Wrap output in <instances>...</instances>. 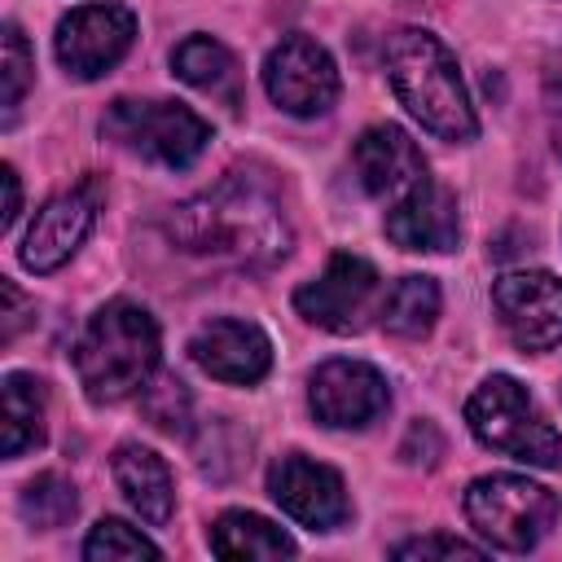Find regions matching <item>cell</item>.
I'll use <instances>...</instances> for the list:
<instances>
[{"label": "cell", "mask_w": 562, "mask_h": 562, "mask_svg": "<svg viewBox=\"0 0 562 562\" xmlns=\"http://www.w3.org/2000/svg\"><path fill=\"white\" fill-rule=\"evenodd\" d=\"M75 509H79L75 483H70L66 474H57V470L35 474V479L22 487V496H18V514H22V522L35 527V531L66 527V522L75 518Z\"/></svg>", "instance_id": "7402d4cb"}, {"label": "cell", "mask_w": 562, "mask_h": 562, "mask_svg": "<svg viewBox=\"0 0 562 562\" xmlns=\"http://www.w3.org/2000/svg\"><path fill=\"white\" fill-rule=\"evenodd\" d=\"M378 316H382V325H386L391 334H400V338H422V334H430V325H435V316H439V285H435L430 277L408 272V277H400V281L386 290Z\"/></svg>", "instance_id": "44dd1931"}, {"label": "cell", "mask_w": 562, "mask_h": 562, "mask_svg": "<svg viewBox=\"0 0 562 562\" xmlns=\"http://www.w3.org/2000/svg\"><path fill=\"white\" fill-rule=\"evenodd\" d=\"M167 233L189 255L241 268H268L290 250V224L281 202L246 176H224L206 193L180 202L167 215Z\"/></svg>", "instance_id": "6da1fadb"}, {"label": "cell", "mask_w": 562, "mask_h": 562, "mask_svg": "<svg viewBox=\"0 0 562 562\" xmlns=\"http://www.w3.org/2000/svg\"><path fill=\"white\" fill-rule=\"evenodd\" d=\"M162 549L149 540V536H140L132 522H123V518H101L92 531H88V540H83V558L88 562H119V558H158Z\"/></svg>", "instance_id": "603a6c76"}, {"label": "cell", "mask_w": 562, "mask_h": 562, "mask_svg": "<svg viewBox=\"0 0 562 562\" xmlns=\"http://www.w3.org/2000/svg\"><path fill=\"white\" fill-rule=\"evenodd\" d=\"M465 518L487 544L527 553L549 536L558 496L522 474H483L465 492Z\"/></svg>", "instance_id": "8992f818"}, {"label": "cell", "mask_w": 562, "mask_h": 562, "mask_svg": "<svg viewBox=\"0 0 562 562\" xmlns=\"http://www.w3.org/2000/svg\"><path fill=\"white\" fill-rule=\"evenodd\" d=\"M307 404L321 426L360 430L391 404V391H386V378L364 360H325L312 373Z\"/></svg>", "instance_id": "4fadbf2b"}, {"label": "cell", "mask_w": 562, "mask_h": 562, "mask_svg": "<svg viewBox=\"0 0 562 562\" xmlns=\"http://www.w3.org/2000/svg\"><path fill=\"white\" fill-rule=\"evenodd\" d=\"M31 75H35V61H31V48L22 40V31L13 22H4V114H13L31 88Z\"/></svg>", "instance_id": "d4e9b609"}, {"label": "cell", "mask_w": 562, "mask_h": 562, "mask_svg": "<svg viewBox=\"0 0 562 562\" xmlns=\"http://www.w3.org/2000/svg\"><path fill=\"white\" fill-rule=\"evenodd\" d=\"M400 457L408 461V465H435L439 457H443V439H439V430H435V422H413L408 426V435H404V443H400Z\"/></svg>", "instance_id": "4316f807"}, {"label": "cell", "mask_w": 562, "mask_h": 562, "mask_svg": "<svg viewBox=\"0 0 562 562\" xmlns=\"http://www.w3.org/2000/svg\"><path fill=\"white\" fill-rule=\"evenodd\" d=\"M0 180H4V215H0V228H13L18 215H22V184H18V171L9 162L0 167Z\"/></svg>", "instance_id": "83f0119b"}, {"label": "cell", "mask_w": 562, "mask_h": 562, "mask_svg": "<svg viewBox=\"0 0 562 562\" xmlns=\"http://www.w3.org/2000/svg\"><path fill=\"white\" fill-rule=\"evenodd\" d=\"M97 206H101V180L97 176H88L75 189L48 198L35 211V220L22 237V263L31 272H57L83 246V237L92 233Z\"/></svg>", "instance_id": "8fae6325"}, {"label": "cell", "mask_w": 562, "mask_h": 562, "mask_svg": "<svg viewBox=\"0 0 562 562\" xmlns=\"http://www.w3.org/2000/svg\"><path fill=\"white\" fill-rule=\"evenodd\" d=\"M492 307L522 351H553L562 342V281L544 268L505 272L492 285Z\"/></svg>", "instance_id": "30bf717a"}, {"label": "cell", "mask_w": 562, "mask_h": 562, "mask_svg": "<svg viewBox=\"0 0 562 562\" xmlns=\"http://www.w3.org/2000/svg\"><path fill=\"white\" fill-rule=\"evenodd\" d=\"M386 61V79L400 97V105L439 140H474L479 119L474 105L465 97L457 57L448 53V44L422 26H400L395 35H386L382 48Z\"/></svg>", "instance_id": "7a4b0ae2"}, {"label": "cell", "mask_w": 562, "mask_h": 562, "mask_svg": "<svg viewBox=\"0 0 562 562\" xmlns=\"http://www.w3.org/2000/svg\"><path fill=\"white\" fill-rule=\"evenodd\" d=\"M171 66L189 88L215 97L220 105H228V110L241 105V66L220 40H211V35L180 40L176 53H171Z\"/></svg>", "instance_id": "ac0fdd59"}, {"label": "cell", "mask_w": 562, "mask_h": 562, "mask_svg": "<svg viewBox=\"0 0 562 562\" xmlns=\"http://www.w3.org/2000/svg\"><path fill=\"white\" fill-rule=\"evenodd\" d=\"M114 470V483L119 492L127 496V505L149 522V527H162L176 509V483H171V470L167 461L154 452V448H140V443H123L110 461Z\"/></svg>", "instance_id": "e0dca14e"}, {"label": "cell", "mask_w": 562, "mask_h": 562, "mask_svg": "<svg viewBox=\"0 0 562 562\" xmlns=\"http://www.w3.org/2000/svg\"><path fill=\"white\" fill-rule=\"evenodd\" d=\"M158 369V325L132 299H110L92 312L75 342V373L92 404H119L149 386Z\"/></svg>", "instance_id": "3957f363"}, {"label": "cell", "mask_w": 562, "mask_h": 562, "mask_svg": "<svg viewBox=\"0 0 562 562\" xmlns=\"http://www.w3.org/2000/svg\"><path fill=\"white\" fill-rule=\"evenodd\" d=\"M145 413L158 430L167 435H184L189 430V395H184V382L176 378H162L158 386H145Z\"/></svg>", "instance_id": "cb8c5ba5"}, {"label": "cell", "mask_w": 562, "mask_h": 562, "mask_svg": "<svg viewBox=\"0 0 562 562\" xmlns=\"http://www.w3.org/2000/svg\"><path fill=\"white\" fill-rule=\"evenodd\" d=\"M44 443V386L31 373H4V457L18 461Z\"/></svg>", "instance_id": "ffe728a7"}, {"label": "cell", "mask_w": 562, "mask_h": 562, "mask_svg": "<svg viewBox=\"0 0 562 562\" xmlns=\"http://www.w3.org/2000/svg\"><path fill=\"white\" fill-rule=\"evenodd\" d=\"M544 83H549V97L562 105V48L553 53V61H549V75H544Z\"/></svg>", "instance_id": "f546056e"}, {"label": "cell", "mask_w": 562, "mask_h": 562, "mask_svg": "<svg viewBox=\"0 0 562 562\" xmlns=\"http://www.w3.org/2000/svg\"><path fill=\"white\" fill-rule=\"evenodd\" d=\"M101 132L119 149L140 154V158L162 162V167L198 162V154L211 140V123L202 114H193L189 105H180V101H136V97L110 101V110L101 114Z\"/></svg>", "instance_id": "5b68a950"}, {"label": "cell", "mask_w": 562, "mask_h": 562, "mask_svg": "<svg viewBox=\"0 0 562 562\" xmlns=\"http://www.w3.org/2000/svg\"><path fill=\"white\" fill-rule=\"evenodd\" d=\"M189 356H193V364L202 373H211L220 382H233V386H250V382H259L272 369V342H268V334L259 325L233 321V316L206 321L193 334Z\"/></svg>", "instance_id": "9a60e30c"}, {"label": "cell", "mask_w": 562, "mask_h": 562, "mask_svg": "<svg viewBox=\"0 0 562 562\" xmlns=\"http://www.w3.org/2000/svg\"><path fill=\"white\" fill-rule=\"evenodd\" d=\"M378 285H382V281H378V268H373L369 259L338 250V255L325 263V272H321L316 281H307V285L294 294V307H299L303 321H312V325H321V329L356 334V329L369 325L373 307H382V303H378Z\"/></svg>", "instance_id": "52a82bcc"}, {"label": "cell", "mask_w": 562, "mask_h": 562, "mask_svg": "<svg viewBox=\"0 0 562 562\" xmlns=\"http://www.w3.org/2000/svg\"><path fill=\"white\" fill-rule=\"evenodd\" d=\"M351 158H356V176H360L364 193H373V198L386 202V206H395L404 193H413V189L430 176L422 149H417V145L408 140V132L395 127V123H373V127H364L360 140H356V149H351Z\"/></svg>", "instance_id": "5bb4252c"}, {"label": "cell", "mask_w": 562, "mask_h": 562, "mask_svg": "<svg viewBox=\"0 0 562 562\" xmlns=\"http://www.w3.org/2000/svg\"><path fill=\"white\" fill-rule=\"evenodd\" d=\"M268 492L272 501L303 527L312 531H334L347 522L351 514V501H347V487H342V474L303 457V452H290L281 461H272L268 470Z\"/></svg>", "instance_id": "7c38bea8"}, {"label": "cell", "mask_w": 562, "mask_h": 562, "mask_svg": "<svg viewBox=\"0 0 562 562\" xmlns=\"http://www.w3.org/2000/svg\"><path fill=\"white\" fill-rule=\"evenodd\" d=\"M211 553L215 558H294L299 544L268 518L250 514V509H228L211 522L206 531Z\"/></svg>", "instance_id": "d6986e66"}, {"label": "cell", "mask_w": 562, "mask_h": 562, "mask_svg": "<svg viewBox=\"0 0 562 562\" xmlns=\"http://www.w3.org/2000/svg\"><path fill=\"white\" fill-rule=\"evenodd\" d=\"M136 40V18L123 4H83L70 9L57 22V61L66 75L75 79H101L110 66H119L127 57Z\"/></svg>", "instance_id": "ba28073f"}, {"label": "cell", "mask_w": 562, "mask_h": 562, "mask_svg": "<svg viewBox=\"0 0 562 562\" xmlns=\"http://www.w3.org/2000/svg\"><path fill=\"white\" fill-rule=\"evenodd\" d=\"M386 237L400 250H452L461 241L457 198L439 180H422L395 206H386Z\"/></svg>", "instance_id": "2e32d148"}, {"label": "cell", "mask_w": 562, "mask_h": 562, "mask_svg": "<svg viewBox=\"0 0 562 562\" xmlns=\"http://www.w3.org/2000/svg\"><path fill=\"white\" fill-rule=\"evenodd\" d=\"M558 395H562V386H558Z\"/></svg>", "instance_id": "4dcf8cb0"}, {"label": "cell", "mask_w": 562, "mask_h": 562, "mask_svg": "<svg viewBox=\"0 0 562 562\" xmlns=\"http://www.w3.org/2000/svg\"><path fill=\"white\" fill-rule=\"evenodd\" d=\"M0 294H4V329H0V338L4 342H13V334L22 329V294H18V285L13 281H0Z\"/></svg>", "instance_id": "f1b7e54d"}, {"label": "cell", "mask_w": 562, "mask_h": 562, "mask_svg": "<svg viewBox=\"0 0 562 562\" xmlns=\"http://www.w3.org/2000/svg\"><path fill=\"white\" fill-rule=\"evenodd\" d=\"M465 422L483 448H496L522 465L549 470L562 461V435L544 422L527 386L505 373H492L474 386V395L465 400Z\"/></svg>", "instance_id": "277c9868"}, {"label": "cell", "mask_w": 562, "mask_h": 562, "mask_svg": "<svg viewBox=\"0 0 562 562\" xmlns=\"http://www.w3.org/2000/svg\"><path fill=\"white\" fill-rule=\"evenodd\" d=\"M263 88L285 114L312 119L338 101V66L312 35H285L263 61Z\"/></svg>", "instance_id": "9c48e42d"}, {"label": "cell", "mask_w": 562, "mask_h": 562, "mask_svg": "<svg viewBox=\"0 0 562 562\" xmlns=\"http://www.w3.org/2000/svg\"><path fill=\"white\" fill-rule=\"evenodd\" d=\"M395 558H479L483 549L479 544H465L457 536H417V540H404L391 549Z\"/></svg>", "instance_id": "484cf974"}]
</instances>
